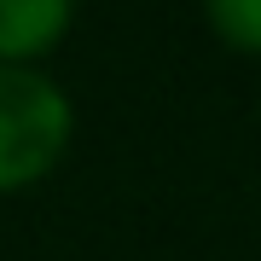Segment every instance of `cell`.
<instances>
[{
	"instance_id": "6da1fadb",
	"label": "cell",
	"mask_w": 261,
	"mask_h": 261,
	"mask_svg": "<svg viewBox=\"0 0 261 261\" xmlns=\"http://www.w3.org/2000/svg\"><path fill=\"white\" fill-rule=\"evenodd\" d=\"M70 99L53 75L0 64V192L35 186L70 145Z\"/></svg>"
},
{
	"instance_id": "7a4b0ae2",
	"label": "cell",
	"mask_w": 261,
	"mask_h": 261,
	"mask_svg": "<svg viewBox=\"0 0 261 261\" xmlns=\"http://www.w3.org/2000/svg\"><path fill=\"white\" fill-rule=\"evenodd\" d=\"M70 0H0V64H23L53 53L70 29Z\"/></svg>"
},
{
	"instance_id": "3957f363",
	"label": "cell",
	"mask_w": 261,
	"mask_h": 261,
	"mask_svg": "<svg viewBox=\"0 0 261 261\" xmlns=\"http://www.w3.org/2000/svg\"><path fill=\"white\" fill-rule=\"evenodd\" d=\"M209 23H215V35H221L226 47L261 53V0H215Z\"/></svg>"
}]
</instances>
